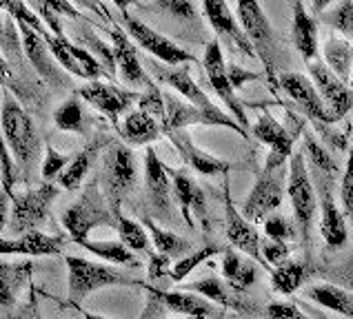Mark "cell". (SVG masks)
I'll return each instance as SVG.
<instances>
[{
	"mask_svg": "<svg viewBox=\"0 0 353 319\" xmlns=\"http://www.w3.org/2000/svg\"><path fill=\"white\" fill-rule=\"evenodd\" d=\"M280 89L294 100L298 111L311 120V124L316 126V131H320L325 142H329L331 146H338L340 151H345L347 144H351L347 142V138L342 133H336L334 129H329V124H336L338 120L329 111V107L318 94L316 85L311 82V78L302 74H294V72L280 74Z\"/></svg>",
	"mask_w": 353,
	"mask_h": 319,
	"instance_id": "6da1fadb",
	"label": "cell"
},
{
	"mask_svg": "<svg viewBox=\"0 0 353 319\" xmlns=\"http://www.w3.org/2000/svg\"><path fill=\"white\" fill-rule=\"evenodd\" d=\"M0 122H3V138L7 148L18 160V164L23 166L25 175H29L40 155V138L34 126V120L29 118L23 104L9 94V89L3 91Z\"/></svg>",
	"mask_w": 353,
	"mask_h": 319,
	"instance_id": "7a4b0ae2",
	"label": "cell"
},
{
	"mask_svg": "<svg viewBox=\"0 0 353 319\" xmlns=\"http://www.w3.org/2000/svg\"><path fill=\"white\" fill-rule=\"evenodd\" d=\"M63 226L67 228V235L74 239V242H83V239H89V233L94 228L100 226H114L118 228V217L109 206L105 193L100 191V182L98 179H92L83 195H80L76 202L65 208L63 213Z\"/></svg>",
	"mask_w": 353,
	"mask_h": 319,
	"instance_id": "3957f363",
	"label": "cell"
},
{
	"mask_svg": "<svg viewBox=\"0 0 353 319\" xmlns=\"http://www.w3.org/2000/svg\"><path fill=\"white\" fill-rule=\"evenodd\" d=\"M236 14L245 34L249 36L251 45L256 49V56L265 67V78L271 87V91L278 94L280 89V76L276 72V63H278V40L274 29L269 25L267 14L262 12V7L258 3H251V0H240L236 5Z\"/></svg>",
	"mask_w": 353,
	"mask_h": 319,
	"instance_id": "277c9868",
	"label": "cell"
},
{
	"mask_svg": "<svg viewBox=\"0 0 353 319\" xmlns=\"http://www.w3.org/2000/svg\"><path fill=\"white\" fill-rule=\"evenodd\" d=\"M67 268H69V299L72 304L80 306L83 299L100 288L109 286H140L145 288V282L125 275L123 271L98 262H89L85 257L67 255Z\"/></svg>",
	"mask_w": 353,
	"mask_h": 319,
	"instance_id": "5b68a950",
	"label": "cell"
},
{
	"mask_svg": "<svg viewBox=\"0 0 353 319\" xmlns=\"http://www.w3.org/2000/svg\"><path fill=\"white\" fill-rule=\"evenodd\" d=\"M287 195L291 199V206H294V215L302 237V248L307 251L311 239V224H314V215H316V191L309 177L307 157L302 151H296L289 160Z\"/></svg>",
	"mask_w": 353,
	"mask_h": 319,
	"instance_id": "8992f818",
	"label": "cell"
},
{
	"mask_svg": "<svg viewBox=\"0 0 353 319\" xmlns=\"http://www.w3.org/2000/svg\"><path fill=\"white\" fill-rule=\"evenodd\" d=\"M116 7L120 9V14H123V27L129 34V38L134 40L136 45L143 47L147 54H151L154 60H158V63H163V65H169V67H183V65L196 63V58L189 52H185L180 45H176L174 40H169L167 36L158 34L156 29L145 25L143 20L131 16L127 12V5L116 3Z\"/></svg>",
	"mask_w": 353,
	"mask_h": 319,
	"instance_id": "52a82bcc",
	"label": "cell"
},
{
	"mask_svg": "<svg viewBox=\"0 0 353 319\" xmlns=\"http://www.w3.org/2000/svg\"><path fill=\"white\" fill-rule=\"evenodd\" d=\"M103 177H105V197L116 217L123 215L120 204H123L125 195L134 188L138 177L136 157L131 153L127 144H112V148L105 155L103 164Z\"/></svg>",
	"mask_w": 353,
	"mask_h": 319,
	"instance_id": "ba28073f",
	"label": "cell"
},
{
	"mask_svg": "<svg viewBox=\"0 0 353 319\" xmlns=\"http://www.w3.org/2000/svg\"><path fill=\"white\" fill-rule=\"evenodd\" d=\"M287 179H289L287 166L262 168L245 206H242L245 219H249V222H267V217H271V213L278 211L282 204V193L287 188Z\"/></svg>",
	"mask_w": 353,
	"mask_h": 319,
	"instance_id": "9c48e42d",
	"label": "cell"
},
{
	"mask_svg": "<svg viewBox=\"0 0 353 319\" xmlns=\"http://www.w3.org/2000/svg\"><path fill=\"white\" fill-rule=\"evenodd\" d=\"M165 104H167V124L163 131H185V126L203 124V126H225L242 138H249L245 129L236 122V118L231 113H225L223 109L207 111V109H200L174 94H165Z\"/></svg>",
	"mask_w": 353,
	"mask_h": 319,
	"instance_id": "30bf717a",
	"label": "cell"
},
{
	"mask_svg": "<svg viewBox=\"0 0 353 319\" xmlns=\"http://www.w3.org/2000/svg\"><path fill=\"white\" fill-rule=\"evenodd\" d=\"M58 197V186L45 182L36 188H27L23 193L12 197V215H9V228L12 233H29L36 231L47 219L49 206Z\"/></svg>",
	"mask_w": 353,
	"mask_h": 319,
	"instance_id": "8fae6325",
	"label": "cell"
},
{
	"mask_svg": "<svg viewBox=\"0 0 353 319\" xmlns=\"http://www.w3.org/2000/svg\"><path fill=\"white\" fill-rule=\"evenodd\" d=\"M302 126L305 124H302L300 120H296V116H294V126H287L285 122H278V120L271 116V111L265 109V113H262L258 118V122L251 126L254 138L271 146L265 166L278 168V166L289 164L291 155L296 153L294 142H296V138L302 133Z\"/></svg>",
	"mask_w": 353,
	"mask_h": 319,
	"instance_id": "7c38bea8",
	"label": "cell"
},
{
	"mask_svg": "<svg viewBox=\"0 0 353 319\" xmlns=\"http://www.w3.org/2000/svg\"><path fill=\"white\" fill-rule=\"evenodd\" d=\"M203 67H205V74L207 80L214 87V91L220 96V100L227 104L229 113L236 118V122L245 129L247 133H251V124L247 111H245V102L236 96V89L231 85L229 74H227V63H225V56H223V47H220V40H211V43L205 47V58H203Z\"/></svg>",
	"mask_w": 353,
	"mask_h": 319,
	"instance_id": "4fadbf2b",
	"label": "cell"
},
{
	"mask_svg": "<svg viewBox=\"0 0 353 319\" xmlns=\"http://www.w3.org/2000/svg\"><path fill=\"white\" fill-rule=\"evenodd\" d=\"M145 291H147V311L140 319H156L163 313H176L191 319H207L214 313V308H211L207 299L196 293L163 291V288H156L147 282H145Z\"/></svg>",
	"mask_w": 353,
	"mask_h": 319,
	"instance_id": "5bb4252c",
	"label": "cell"
},
{
	"mask_svg": "<svg viewBox=\"0 0 353 319\" xmlns=\"http://www.w3.org/2000/svg\"><path fill=\"white\" fill-rule=\"evenodd\" d=\"M78 91L80 98L87 100V104H92L96 111L103 113L116 129L120 126V116L127 113L136 102H140V96H143V91H127V89L103 82V80L87 82Z\"/></svg>",
	"mask_w": 353,
	"mask_h": 319,
	"instance_id": "9a60e30c",
	"label": "cell"
},
{
	"mask_svg": "<svg viewBox=\"0 0 353 319\" xmlns=\"http://www.w3.org/2000/svg\"><path fill=\"white\" fill-rule=\"evenodd\" d=\"M203 12L211 27L216 29V36L229 47V52L238 54L240 58H258L249 36L242 29L240 20H236V16L231 14L227 3H223V0H205Z\"/></svg>",
	"mask_w": 353,
	"mask_h": 319,
	"instance_id": "2e32d148",
	"label": "cell"
},
{
	"mask_svg": "<svg viewBox=\"0 0 353 319\" xmlns=\"http://www.w3.org/2000/svg\"><path fill=\"white\" fill-rule=\"evenodd\" d=\"M16 23V20H14ZM18 34L23 40V52L27 60L36 69V74L45 80L52 89H63L69 85V78L65 76V69L56 63V58L49 52V45L45 43V38L36 34L32 27H27L25 23H16Z\"/></svg>",
	"mask_w": 353,
	"mask_h": 319,
	"instance_id": "e0dca14e",
	"label": "cell"
},
{
	"mask_svg": "<svg viewBox=\"0 0 353 319\" xmlns=\"http://www.w3.org/2000/svg\"><path fill=\"white\" fill-rule=\"evenodd\" d=\"M167 171L171 175V182H174V197L180 206V211H183L187 226H191V228L196 226L194 217H191V213H194L200 226H203V231H211V217H209L207 197L203 193V188H200L196 179L187 171H183V168L167 166Z\"/></svg>",
	"mask_w": 353,
	"mask_h": 319,
	"instance_id": "ac0fdd59",
	"label": "cell"
},
{
	"mask_svg": "<svg viewBox=\"0 0 353 319\" xmlns=\"http://www.w3.org/2000/svg\"><path fill=\"white\" fill-rule=\"evenodd\" d=\"M112 38V47H114V54H116V65H118V72L123 76V80L134 89H154L156 82L151 80V76L145 72V67L140 65V58L134 43H131L129 34L123 29V25L114 23L109 29H105Z\"/></svg>",
	"mask_w": 353,
	"mask_h": 319,
	"instance_id": "d6986e66",
	"label": "cell"
},
{
	"mask_svg": "<svg viewBox=\"0 0 353 319\" xmlns=\"http://www.w3.org/2000/svg\"><path fill=\"white\" fill-rule=\"evenodd\" d=\"M307 69H309L311 82L316 85L318 94L329 107V111L334 113L336 120H342L347 116L349 109H353V87L342 82V80L325 65V60H320V58L314 60L311 65H307Z\"/></svg>",
	"mask_w": 353,
	"mask_h": 319,
	"instance_id": "ffe728a7",
	"label": "cell"
},
{
	"mask_svg": "<svg viewBox=\"0 0 353 319\" xmlns=\"http://www.w3.org/2000/svg\"><path fill=\"white\" fill-rule=\"evenodd\" d=\"M145 186L149 204L158 219H171V211H174L171 188H174V182H171L167 166L160 162L158 153L151 146H147L145 151Z\"/></svg>",
	"mask_w": 353,
	"mask_h": 319,
	"instance_id": "44dd1931",
	"label": "cell"
},
{
	"mask_svg": "<svg viewBox=\"0 0 353 319\" xmlns=\"http://www.w3.org/2000/svg\"><path fill=\"white\" fill-rule=\"evenodd\" d=\"M316 173L320 175L318 182V193H320V233L325 237V242L329 248H340L347 244V224L345 215L336 206L334 188H331V173H325L316 168Z\"/></svg>",
	"mask_w": 353,
	"mask_h": 319,
	"instance_id": "7402d4cb",
	"label": "cell"
},
{
	"mask_svg": "<svg viewBox=\"0 0 353 319\" xmlns=\"http://www.w3.org/2000/svg\"><path fill=\"white\" fill-rule=\"evenodd\" d=\"M225 211H227V237H229V242L234 244L238 251H242L247 257L254 259V262L269 268L267 259L262 257V239L254 228V224H251L249 219H245L242 211L236 208L234 199H231V195H229V186L225 188Z\"/></svg>",
	"mask_w": 353,
	"mask_h": 319,
	"instance_id": "603a6c76",
	"label": "cell"
},
{
	"mask_svg": "<svg viewBox=\"0 0 353 319\" xmlns=\"http://www.w3.org/2000/svg\"><path fill=\"white\" fill-rule=\"evenodd\" d=\"M147 65L151 69V74H154L160 82L169 85L171 89H174L176 94L183 96L187 102L196 104L200 109H207V111H216V104L211 102L209 96L203 91V89L198 87V82L194 78H191V72H189V65H183V67H169V65H163L158 63V60L149 58Z\"/></svg>",
	"mask_w": 353,
	"mask_h": 319,
	"instance_id": "cb8c5ba5",
	"label": "cell"
},
{
	"mask_svg": "<svg viewBox=\"0 0 353 319\" xmlns=\"http://www.w3.org/2000/svg\"><path fill=\"white\" fill-rule=\"evenodd\" d=\"M165 135L169 138V142L176 146V151L183 157V162H187L200 175H227L231 168H234V164L227 162V160L216 157L203 151V148H198L187 131H165Z\"/></svg>",
	"mask_w": 353,
	"mask_h": 319,
	"instance_id": "d4e9b609",
	"label": "cell"
},
{
	"mask_svg": "<svg viewBox=\"0 0 353 319\" xmlns=\"http://www.w3.org/2000/svg\"><path fill=\"white\" fill-rule=\"evenodd\" d=\"M183 288H185L187 293H196L200 297H205L207 302L220 304V306H225V308H231V311L258 313V306L251 302L249 297H245L242 293H236L227 282H223V279L216 277V275L198 279V282H189Z\"/></svg>",
	"mask_w": 353,
	"mask_h": 319,
	"instance_id": "484cf974",
	"label": "cell"
},
{
	"mask_svg": "<svg viewBox=\"0 0 353 319\" xmlns=\"http://www.w3.org/2000/svg\"><path fill=\"white\" fill-rule=\"evenodd\" d=\"M67 235H45L40 231H29L18 237L0 239V253L3 255H29V257H45L60 255L65 251Z\"/></svg>",
	"mask_w": 353,
	"mask_h": 319,
	"instance_id": "4316f807",
	"label": "cell"
},
{
	"mask_svg": "<svg viewBox=\"0 0 353 319\" xmlns=\"http://www.w3.org/2000/svg\"><path fill=\"white\" fill-rule=\"evenodd\" d=\"M291 14H294V23H291V40H294L296 49L300 52L302 60L311 65L318 60V23L316 18L307 12L302 3L291 5Z\"/></svg>",
	"mask_w": 353,
	"mask_h": 319,
	"instance_id": "83f0119b",
	"label": "cell"
},
{
	"mask_svg": "<svg viewBox=\"0 0 353 319\" xmlns=\"http://www.w3.org/2000/svg\"><path fill=\"white\" fill-rule=\"evenodd\" d=\"M118 133L123 138L125 144H151L160 140L165 133H163V124L158 122L154 116H149L145 111H129L123 122L118 126Z\"/></svg>",
	"mask_w": 353,
	"mask_h": 319,
	"instance_id": "f1b7e54d",
	"label": "cell"
},
{
	"mask_svg": "<svg viewBox=\"0 0 353 319\" xmlns=\"http://www.w3.org/2000/svg\"><path fill=\"white\" fill-rule=\"evenodd\" d=\"M105 142H109L107 135L98 133L85 148H80V151L72 157V162H69V166L65 168V173L58 177L60 186L67 188V191H76V188L83 186L85 177H87V171L94 166L96 157L100 155V151H103Z\"/></svg>",
	"mask_w": 353,
	"mask_h": 319,
	"instance_id": "f546056e",
	"label": "cell"
},
{
	"mask_svg": "<svg viewBox=\"0 0 353 319\" xmlns=\"http://www.w3.org/2000/svg\"><path fill=\"white\" fill-rule=\"evenodd\" d=\"M305 295L311 302H316L320 306L329 308L347 319H353V293L345 291V288L334 286V284H327V282H320V284H311L305 288Z\"/></svg>",
	"mask_w": 353,
	"mask_h": 319,
	"instance_id": "4dcf8cb0",
	"label": "cell"
},
{
	"mask_svg": "<svg viewBox=\"0 0 353 319\" xmlns=\"http://www.w3.org/2000/svg\"><path fill=\"white\" fill-rule=\"evenodd\" d=\"M322 56H325V65L334 72L342 82L353 87L351 82V72H353V45L347 38H338L331 34L325 40L322 47Z\"/></svg>",
	"mask_w": 353,
	"mask_h": 319,
	"instance_id": "1f68e13d",
	"label": "cell"
},
{
	"mask_svg": "<svg viewBox=\"0 0 353 319\" xmlns=\"http://www.w3.org/2000/svg\"><path fill=\"white\" fill-rule=\"evenodd\" d=\"M223 277L236 293H245L249 286L256 284L258 268L254 262L245 259L238 251L229 248V251L223 255Z\"/></svg>",
	"mask_w": 353,
	"mask_h": 319,
	"instance_id": "d6a6232c",
	"label": "cell"
},
{
	"mask_svg": "<svg viewBox=\"0 0 353 319\" xmlns=\"http://www.w3.org/2000/svg\"><path fill=\"white\" fill-rule=\"evenodd\" d=\"M143 226L147 228V233L151 237V244H154L156 253L160 255H167L171 259H183L187 255L194 253V244L189 242L187 237H180L171 231H165L163 226H158L151 217H145L143 219Z\"/></svg>",
	"mask_w": 353,
	"mask_h": 319,
	"instance_id": "836d02e7",
	"label": "cell"
},
{
	"mask_svg": "<svg viewBox=\"0 0 353 319\" xmlns=\"http://www.w3.org/2000/svg\"><path fill=\"white\" fill-rule=\"evenodd\" d=\"M29 277H32V264L29 262L14 266L3 262V266H0V304H3L5 311L16 302L20 291L27 286Z\"/></svg>",
	"mask_w": 353,
	"mask_h": 319,
	"instance_id": "e575fe53",
	"label": "cell"
},
{
	"mask_svg": "<svg viewBox=\"0 0 353 319\" xmlns=\"http://www.w3.org/2000/svg\"><path fill=\"white\" fill-rule=\"evenodd\" d=\"M54 124L58 131L76 133V135H87L89 131V118L85 113L83 104L78 98H69L54 111Z\"/></svg>",
	"mask_w": 353,
	"mask_h": 319,
	"instance_id": "d590c367",
	"label": "cell"
},
{
	"mask_svg": "<svg viewBox=\"0 0 353 319\" xmlns=\"http://www.w3.org/2000/svg\"><path fill=\"white\" fill-rule=\"evenodd\" d=\"M78 246H83L89 253H94L96 257L105 259V262L118 264V266H138L140 264L136 253L129 251L123 242H92V239H83V242H78Z\"/></svg>",
	"mask_w": 353,
	"mask_h": 319,
	"instance_id": "8d00e7d4",
	"label": "cell"
},
{
	"mask_svg": "<svg viewBox=\"0 0 353 319\" xmlns=\"http://www.w3.org/2000/svg\"><path fill=\"white\" fill-rule=\"evenodd\" d=\"M116 231L120 235V242H123L129 248V251L145 253L149 257L156 253V251H151V237L147 233V228L140 222H134V219H129L127 215H120Z\"/></svg>",
	"mask_w": 353,
	"mask_h": 319,
	"instance_id": "74e56055",
	"label": "cell"
},
{
	"mask_svg": "<svg viewBox=\"0 0 353 319\" xmlns=\"http://www.w3.org/2000/svg\"><path fill=\"white\" fill-rule=\"evenodd\" d=\"M227 251H229V246H220V244H207L203 248H198V251H194L191 255L178 259V262L174 264V268H171L169 279L176 284H185V279L189 277L191 271H196L200 264L207 262V259H211L214 255H220V253L225 255Z\"/></svg>",
	"mask_w": 353,
	"mask_h": 319,
	"instance_id": "f35d334b",
	"label": "cell"
},
{
	"mask_svg": "<svg viewBox=\"0 0 353 319\" xmlns=\"http://www.w3.org/2000/svg\"><path fill=\"white\" fill-rule=\"evenodd\" d=\"M302 282H305V264L302 262L289 259V262L271 271V288L280 295L296 293Z\"/></svg>",
	"mask_w": 353,
	"mask_h": 319,
	"instance_id": "ab89813d",
	"label": "cell"
},
{
	"mask_svg": "<svg viewBox=\"0 0 353 319\" xmlns=\"http://www.w3.org/2000/svg\"><path fill=\"white\" fill-rule=\"evenodd\" d=\"M80 36V40L87 45V49L92 52L94 56H98V63L103 65V69H105V74H107V78L109 80H114L116 78V72H118V65H116V54H114V47H109V45H105L103 40H100L92 29H83V32L78 34Z\"/></svg>",
	"mask_w": 353,
	"mask_h": 319,
	"instance_id": "60d3db41",
	"label": "cell"
},
{
	"mask_svg": "<svg viewBox=\"0 0 353 319\" xmlns=\"http://www.w3.org/2000/svg\"><path fill=\"white\" fill-rule=\"evenodd\" d=\"M45 43L49 45V52H52V56L56 58V63L65 69L67 74H72L76 78H85V72H83V67L78 65V60L76 56L72 54V40H67L65 36L63 38H58V36H52L49 40H45Z\"/></svg>",
	"mask_w": 353,
	"mask_h": 319,
	"instance_id": "b9f144b4",
	"label": "cell"
},
{
	"mask_svg": "<svg viewBox=\"0 0 353 319\" xmlns=\"http://www.w3.org/2000/svg\"><path fill=\"white\" fill-rule=\"evenodd\" d=\"M322 20L345 38H353V3H340L336 7H329V12L322 16Z\"/></svg>",
	"mask_w": 353,
	"mask_h": 319,
	"instance_id": "7bdbcfd3",
	"label": "cell"
},
{
	"mask_svg": "<svg viewBox=\"0 0 353 319\" xmlns=\"http://www.w3.org/2000/svg\"><path fill=\"white\" fill-rule=\"evenodd\" d=\"M138 109H140V111L149 113V116H154L165 129V124H167V104H165V94L160 91L158 85L154 89H147V91H143V96H140V102H138Z\"/></svg>",
	"mask_w": 353,
	"mask_h": 319,
	"instance_id": "ee69618b",
	"label": "cell"
},
{
	"mask_svg": "<svg viewBox=\"0 0 353 319\" xmlns=\"http://www.w3.org/2000/svg\"><path fill=\"white\" fill-rule=\"evenodd\" d=\"M0 186H3V193H7L9 197L16 195V184L20 182V168L16 164V157L12 155V151L7 148V144L3 146V162H0Z\"/></svg>",
	"mask_w": 353,
	"mask_h": 319,
	"instance_id": "f6af8a7d",
	"label": "cell"
},
{
	"mask_svg": "<svg viewBox=\"0 0 353 319\" xmlns=\"http://www.w3.org/2000/svg\"><path fill=\"white\" fill-rule=\"evenodd\" d=\"M72 162V157L56 151V148L49 144L47 151H45V160H43V168H40V173H43L45 179H54V177H60L65 173V168Z\"/></svg>",
	"mask_w": 353,
	"mask_h": 319,
	"instance_id": "bcb514c9",
	"label": "cell"
},
{
	"mask_svg": "<svg viewBox=\"0 0 353 319\" xmlns=\"http://www.w3.org/2000/svg\"><path fill=\"white\" fill-rule=\"evenodd\" d=\"M340 199H342V206H345V215L353 224V140L349 148L347 168H345V175H342V184H340Z\"/></svg>",
	"mask_w": 353,
	"mask_h": 319,
	"instance_id": "7dc6e473",
	"label": "cell"
},
{
	"mask_svg": "<svg viewBox=\"0 0 353 319\" xmlns=\"http://www.w3.org/2000/svg\"><path fill=\"white\" fill-rule=\"evenodd\" d=\"M305 142H307V151H309V160L314 162V168H320V171H325V173H338V164L331 160V155L322 148L314 138L307 135L305 138Z\"/></svg>",
	"mask_w": 353,
	"mask_h": 319,
	"instance_id": "c3c4849f",
	"label": "cell"
},
{
	"mask_svg": "<svg viewBox=\"0 0 353 319\" xmlns=\"http://www.w3.org/2000/svg\"><path fill=\"white\" fill-rule=\"evenodd\" d=\"M265 237L278 239V242H289V239L296 237V228L282 215H271L265 222Z\"/></svg>",
	"mask_w": 353,
	"mask_h": 319,
	"instance_id": "681fc988",
	"label": "cell"
},
{
	"mask_svg": "<svg viewBox=\"0 0 353 319\" xmlns=\"http://www.w3.org/2000/svg\"><path fill=\"white\" fill-rule=\"evenodd\" d=\"M289 255L291 251L287 242H278V239H269V237L262 239V257L267 259L269 266H276V268L282 266L285 262H289Z\"/></svg>",
	"mask_w": 353,
	"mask_h": 319,
	"instance_id": "f907efd6",
	"label": "cell"
},
{
	"mask_svg": "<svg viewBox=\"0 0 353 319\" xmlns=\"http://www.w3.org/2000/svg\"><path fill=\"white\" fill-rule=\"evenodd\" d=\"M267 317L269 319H311L300 311L296 304L291 302H276L267 306Z\"/></svg>",
	"mask_w": 353,
	"mask_h": 319,
	"instance_id": "816d5d0a",
	"label": "cell"
},
{
	"mask_svg": "<svg viewBox=\"0 0 353 319\" xmlns=\"http://www.w3.org/2000/svg\"><path fill=\"white\" fill-rule=\"evenodd\" d=\"M171 257L167 255H160V253H154L149 257V268H147V277L149 282H156V279H163L165 275L169 277L171 273Z\"/></svg>",
	"mask_w": 353,
	"mask_h": 319,
	"instance_id": "f5cc1de1",
	"label": "cell"
},
{
	"mask_svg": "<svg viewBox=\"0 0 353 319\" xmlns=\"http://www.w3.org/2000/svg\"><path fill=\"white\" fill-rule=\"evenodd\" d=\"M34 12L45 20L47 23V27H49V32H52L54 36H58V38H63L65 34H63V25H60V16L54 12L52 7H49V3H38V5H34L32 7Z\"/></svg>",
	"mask_w": 353,
	"mask_h": 319,
	"instance_id": "db71d44e",
	"label": "cell"
},
{
	"mask_svg": "<svg viewBox=\"0 0 353 319\" xmlns=\"http://www.w3.org/2000/svg\"><path fill=\"white\" fill-rule=\"evenodd\" d=\"M227 74H229V80H231V85H234V89L238 91V89L245 87V82H254V80H260V78H265L262 74H256V72H247V69H242L234 63H229L227 65Z\"/></svg>",
	"mask_w": 353,
	"mask_h": 319,
	"instance_id": "11a10c76",
	"label": "cell"
},
{
	"mask_svg": "<svg viewBox=\"0 0 353 319\" xmlns=\"http://www.w3.org/2000/svg\"><path fill=\"white\" fill-rule=\"evenodd\" d=\"M160 7L167 9L171 16H176L180 20H191L196 16V7L191 3H185V0H178V3H160Z\"/></svg>",
	"mask_w": 353,
	"mask_h": 319,
	"instance_id": "9f6ffc18",
	"label": "cell"
},
{
	"mask_svg": "<svg viewBox=\"0 0 353 319\" xmlns=\"http://www.w3.org/2000/svg\"><path fill=\"white\" fill-rule=\"evenodd\" d=\"M329 7H331L329 0H316V3H314V14L325 12V9H329Z\"/></svg>",
	"mask_w": 353,
	"mask_h": 319,
	"instance_id": "6f0895ef",
	"label": "cell"
},
{
	"mask_svg": "<svg viewBox=\"0 0 353 319\" xmlns=\"http://www.w3.org/2000/svg\"><path fill=\"white\" fill-rule=\"evenodd\" d=\"M7 319H34V317H32V311L25 308V311H18V313H14L12 317H7Z\"/></svg>",
	"mask_w": 353,
	"mask_h": 319,
	"instance_id": "680465c9",
	"label": "cell"
},
{
	"mask_svg": "<svg viewBox=\"0 0 353 319\" xmlns=\"http://www.w3.org/2000/svg\"><path fill=\"white\" fill-rule=\"evenodd\" d=\"M83 317L85 319H109V317H103V315H94V313H89V311H83Z\"/></svg>",
	"mask_w": 353,
	"mask_h": 319,
	"instance_id": "91938a15",
	"label": "cell"
},
{
	"mask_svg": "<svg viewBox=\"0 0 353 319\" xmlns=\"http://www.w3.org/2000/svg\"><path fill=\"white\" fill-rule=\"evenodd\" d=\"M183 319H191V317H183Z\"/></svg>",
	"mask_w": 353,
	"mask_h": 319,
	"instance_id": "94428289",
	"label": "cell"
}]
</instances>
